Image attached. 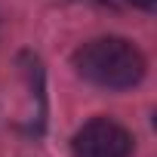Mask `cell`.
Returning a JSON list of instances; mask_svg holds the SVG:
<instances>
[{
    "label": "cell",
    "instance_id": "3957f363",
    "mask_svg": "<svg viewBox=\"0 0 157 157\" xmlns=\"http://www.w3.org/2000/svg\"><path fill=\"white\" fill-rule=\"evenodd\" d=\"M132 6H139V10H154L157 6V0H129Z\"/></svg>",
    "mask_w": 157,
    "mask_h": 157
},
{
    "label": "cell",
    "instance_id": "6da1fadb",
    "mask_svg": "<svg viewBox=\"0 0 157 157\" xmlns=\"http://www.w3.org/2000/svg\"><path fill=\"white\" fill-rule=\"evenodd\" d=\"M74 71L99 90L120 93L142 83L148 62L142 49L126 37H96V40H86L83 46H77Z\"/></svg>",
    "mask_w": 157,
    "mask_h": 157
},
{
    "label": "cell",
    "instance_id": "7a4b0ae2",
    "mask_svg": "<svg viewBox=\"0 0 157 157\" xmlns=\"http://www.w3.org/2000/svg\"><path fill=\"white\" fill-rule=\"evenodd\" d=\"M132 132L111 117L86 120L71 139L74 157H129L132 154Z\"/></svg>",
    "mask_w": 157,
    "mask_h": 157
}]
</instances>
